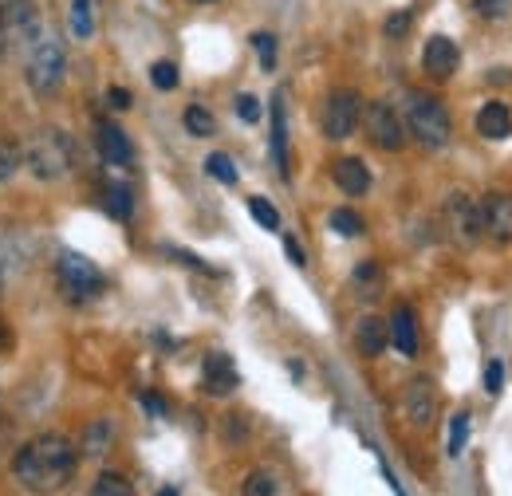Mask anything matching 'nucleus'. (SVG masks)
Masks as SVG:
<instances>
[{
	"instance_id": "f3484780",
	"label": "nucleus",
	"mask_w": 512,
	"mask_h": 496,
	"mask_svg": "<svg viewBox=\"0 0 512 496\" xmlns=\"http://www.w3.org/2000/svg\"><path fill=\"white\" fill-rule=\"evenodd\" d=\"M477 134L489 138V142H505L512 134V111L505 103H485L477 111Z\"/></svg>"
},
{
	"instance_id": "7c9ffc66",
	"label": "nucleus",
	"mask_w": 512,
	"mask_h": 496,
	"mask_svg": "<svg viewBox=\"0 0 512 496\" xmlns=\"http://www.w3.org/2000/svg\"><path fill=\"white\" fill-rule=\"evenodd\" d=\"M253 48L256 56H260V67L272 71L276 67V36L272 32H253Z\"/></svg>"
},
{
	"instance_id": "a19ab883",
	"label": "nucleus",
	"mask_w": 512,
	"mask_h": 496,
	"mask_svg": "<svg viewBox=\"0 0 512 496\" xmlns=\"http://www.w3.org/2000/svg\"><path fill=\"white\" fill-rule=\"evenodd\" d=\"M8 347H12V331H8V327H4V323H0V355H4V351H8Z\"/></svg>"
},
{
	"instance_id": "72a5a7b5",
	"label": "nucleus",
	"mask_w": 512,
	"mask_h": 496,
	"mask_svg": "<svg viewBox=\"0 0 512 496\" xmlns=\"http://www.w3.org/2000/svg\"><path fill=\"white\" fill-rule=\"evenodd\" d=\"M410 24H414V16H410V12H394V16H386V36H390V40H402V36H406V32H410Z\"/></svg>"
},
{
	"instance_id": "39448f33",
	"label": "nucleus",
	"mask_w": 512,
	"mask_h": 496,
	"mask_svg": "<svg viewBox=\"0 0 512 496\" xmlns=\"http://www.w3.org/2000/svg\"><path fill=\"white\" fill-rule=\"evenodd\" d=\"M56 284H60L64 300H71V304H91V300L103 296V288H107L103 272H99L87 256H79V252H64V256H60V264H56Z\"/></svg>"
},
{
	"instance_id": "1a4fd4ad",
	"label": "nucleus",
	"mask_w": 512,
	"mask_h": 496,
	"mask_svg": "<svg viewBox=\"0 0 512 496\" xmlns=\"http://www.w3.org/2000/svg\"><path fill=\"white\" fill-rule=\"evenodd\" d=\"M402 410H406V418H410L414 430H430L434 426V414H438V386L426 374L410 378L406 382V394H402Z\"/></svg>"
},
{
	"instance_id": "ddd939ff",
	"label": "nucleus",
	"mask_w": 512,
	"mask_h": 496,
	"mask_svg": "<svg viewBox=\"0 0 512 496\" xmlns=\"http://www.w3.org/2000/svg\"><path fill=\"white\" fill-rule=\"evenodd\" d=\"M386 331H390V343H394V351L402 355V359H418V351H422V339H418V319H414V311L406 308H394V315L386 319Z\"/></svg>"
},
{
	"instance_id": "20e7f679",
	"label": "nucleus",
	"mask_w": 512,
	"mask_h": 496,
	"mask_svg": "<svg viewBox=\"0 0 512 496\" xmlns=\"http://www.w3.org/2000/svg\"><path fill=\"white\" fill-rule=\"evenodd\" d=\"M64 71H67L64 44H60L52 32H44V36L32 44V52H28V67H24L28 87H32L36 95H52V91L64 83Z\"/></svg>"
},
{
	"instance_id": "bb28decb",
	"label": "nucleus",
	"mask_w": 512,
	"mask_h": 496,
	"mask_svg": "<svg viewBox=\"0 0 512 496\" xmlns=\"http://www.w3.org/2000/svg\"><path fill=\"white\" fill-rule=\"evenodd\" d=\"M379 284H383L379 264H375V260H363V264L355 268V288H359V296H379Z\"/></svg>"
},
{
	"instance_id": "b1692460",
	"label": "nucleus",
	"mask_w": 512,
	"mask_h": 496,
	"mask_svg": "<svg viewBox=\"0 0 512 496\" xmlns=\"http://www.w3.org/2000/svg\"><path fill=\"white\" fill-rule=\"evenodd\" d=\"M91 496H134V489L123 473H99L91 485Z\"/></svg>"
},
{
	"instance_id": "5701e85b",
	"label": "nucleus",
	"mask_w": 512,
	"mask_h": 496,
	"mask_svg": "<svg viewBox=\"0 0 512 496\" xmlns=\"http://www.w3.org/2000/svg\"><path fill=\"white\" fill-rule=\"evenodd\" d=\"M182 123H186V130H190L193 138H209V134H217V119H213L205 107H186Z\"/></svg>"
},
{
	"instance_id": "dca6fc26",
	"label": "nucleus",
	"mask_w": 512,
	"mask_h": 496,
	"mask_svg": "<svg viewBox=\"0 0 512 496\" xmlns=\"http://www.w3.org/2000/svg\"><path fill=\"white\" fill-rule=\"evenodd\" d=\"M99 154H103V162L107 166H119V170H127L130 162H134V146H130V138L123 134V126L115 123H103L99 126Z\"/></svg>"
},
{
	"instance_id": "c9c22d12",
	"label": "nucleus",
	"mask_w": 512,
	"mask_h": 496,
	"mask_svg": "<svg viewBox=\"0 0 512 496\" xmlns=\"http://www.w3.org/2000/svg\"><path fill=\"white\" fill-rule=\"evenodd\" d=\"M138 402H142L154 418H166V410H170V406H166V398H162V394H150V390H146V394H138Z\"/></svg>"
},
{
	"instance_id": "6ab92c4d",
	"label": "nucleus",
	"mask_w": 512,
	"mask_h": 496,
	"mask_svg": "<svg viewBox=\"0 0 512 496\" xmlns=\"http://www.w3.org/2000/svg\"><path fill=\"white\" fill-rule=\"evenodd\" d=\"M111 441H115V426L111 422H91L87 434H83V453L87 457H103L111 449Z\"/></svg>"
},
{
	"instance_id": "a878e982",
	"label": "nucleus",
	"mask_w": 512,
	"mask_h": 496,
	"mask_svg": "<svg viewBox=\"0 0 512 496\" xmlns=\"http://www.w3.org/2000/svg\"><path fill=\"white\" fill-rule=\"evenodd\" d=\"M327 225H331V233H339V237H359V233H363V217H359L355 209H335V213L327 217Z\"/></svg>"
},
{
	"instance_id": "f03ea898",
	"label": "nucleus",
	"mask_w": 512,
	"mask_h": 496,
	"mask_svg": "<svg viewBox=\"0 0 512 496\" xmlns=\"http://www.w3.org/2000/svg\"><path fill=\"white\" fill-rule=\"evenodd\" d=\"M75 162V146L60 126H44L32 134V142L24 146V166L40 178V182H60Z\"/></svg>"
},
{
	"instance_id": "ea45409f",
	"label": "nucleus",
	"mask_w": 512,
	"mask_h": 496,
	"mask_svg": "<svg viewBox=\"0 0 512 496\" xmlns=\"http://www.w3.org/2000/svg\"><path fill=\"white\" fill-rule=\"evenodd\" d=\"M8 44H12V32H8V20H4V12H0V60L8 56Z\"/></svg>"
},
{
	"instance_id": "cd10ccee",
	"label": "nucleus",
	"mask_w": 512,
	"mask_h": 496,
	"mask_svg": "<svg viewBox=\"0 0 512 496\" xmlns=\"http://www.w3.org/2000/svg\"><path fill=\"white\" fill-rule=\"evenodd\" d=\"M249 213H253V221L260 229H268V233H276L280 229V213H276V205L272 201H264V197H249Z\"/></svg>"
},
{
	"instance_id": "79ce46f5",
	"label": "nucleus",
	"mask_w": 512,
	"mask_h": 496,
	"mask_svg": "<svg viewBox=\"0 0 512 496\" xmlns=\"http://www.w3.org/2000/svg\"><path fill=\"white\" fill-rule=\"evenodd\" d=\"M158 496H178V489H162Z\"/></svg>"
},
{
	"instance_id": "37998d69",
	"label": "nucleus",
	"mask_w": 512,
	"mask_h": 496,
	"mask_svg": "<svg viewBox=\"0 0 512 496\" xmlns=\"http://www.w3.org/2000/svg\"><path fill=\"white\" fill-rule=\"evenodd\" d=\"M190 4H213V0H190Z\"/></svg>"
},
{
	"instance_id": "412c9836",
	"label": "nucleus",
	"mask_w": 512,
	"mask_h": 496,
	"mask_svg": "<svg viewBox=\"0 0 512 496\" xmlns=\"http://www.w3.org/2000/svg\"><path fill=\"white\" fill-rule=\"evenodd\" d=\"M107 213L115 221H130V213H134V193H130V186H107Z\"/></svg>"
},
{
	"instance_id": "aec40b11",
	"label": "nucleus",
	"mask_w": 512,
	"mask_h": 496,
	"mask_svg": "<svg viewBox=\"0 0 512 496\" xmlns=\"http://www.w3.org/2000/svg\"><path fill=\"white\" fill-rule=\"evenodd\" d=\"M24 166V146L16 138H0V182H8Z\"/></svg>"
},
{
	"instance_id": "9d476101",
	"label": "nucleus",
	"mask_w": 512,
	"mask_h": 496,
	"mask_svg": "<svg viewBox=\"0 0 512 496\" xmlns=\"http://www.w3.org/2000/svg\"><path fill=\"white\" fill-rule=\"evenodd\" d=\"M481 225H485V237L493 245H512V193H485L481 201Z\"/></svg>"
},
{
	"instance_id": "f257e3e1",
	"label": "nucleus",
	"mask_w": 512,
	"mask_h": 496,
	"mask_svg": "<svg viewBox=\"0 0 512 496\" xmlns=\"http://www.w3.org/2000/svg\"><path fill=\"white\" fill-rule=\"evenodd\" d=\"M75 469H79V449L64 434L32 437L12 457V477L36 496H52L67 489Z\"/></svg>"
},
{
	"instance_id": "c85d7f7f",
	"label": "nucleus",
	"mask_w": 512,
	"mask_h": 496,
	"mask_svg": "<svg viewBox=\"0 0 512 496\" xmlns=\"http://www.w3.org/2000/svg\"><path fill=\"white\" fill-rule=\"evenodd\" d=\"M241 496H276V477L268 469H253L241 485Z\"/></svg>"
},
{
	"instance_id": "423d86ee",
	"label": "nucleus",
	"mask_w": 512,
	"mask_h": 496,
	"mask_svg": "<svg viewBox=\"0 0 512 496\" xmlns=\"http://www.w3.org/2000/svg\"><path fill=\"white\" fill-rule=\"evenodd\" d=\"M359 119H363V99L359 91L343 87V91H331L327 103H323V134L327 138H351L359 130Z\"/></svg>"
},
{
	"instance_id": "4c0bfd02",
	"label": "nucleus",
	"mask_w": 512,
	"mask_h": 496,
	"mask_svg": "<svg viewBox=\"0 0 512 496\" xmlns=\"http://www.w3.org/2000/svg\"><path fill=\"white\" fill-rule=\"evenodd\" d=\"M107 107H115V111H130L127 87H111V91H107Z\"/></svg>"
},
{
	"instance_id": "7ed1b4c3",
	"label": "nucleus",
	"mask_w": 512,
	"mask_h": 496,
	"mask_svg": "<svg viewBox=\"0 0 512 496\" xmlns=\"http://www.w3.org/2000/svg\"><path fill=\"white\" fill-rule=\"evenodd\" d=\"M406 134H414L422 146H430V150H438V146H446L449 138H453V119H449V111L434 99V95H426V91H410L406 95Z\"/></svg>"
},
{
	"instance_id": "9b49d317",
	"label": "nucleus",
	"mask_w": 512,
	"mask_h": 496,
	"mask_svg": "<svg viewBox=\"0 0 512 496\" xmlns=\"http://www.w3.org/2000/svg\"><path fill=\"white\" fill-rule=\"evenodd\" d=\"M461 67V48L449 40V36H430L426 48H422V71L438 83H446L449 75Z\"/></svg>"
},
{
	"instance_id": "2f4dec72",
	"label": "nucleus",
	"mask_w": 512,
	"mask_h": 496,
	"mask_svg": "<svg viewBox=\"0 0 512 496\" xmlns=\"http://www.w3.org/2000/svg\"><path fill=\"white\" fill-rule=\"evenodd\" d=\"M465 437H469V414H457L449 426V457H457L465 449Z\"/></svg>"
},
{
	"instance_id": "f704fd0d",
	"label": "nucleus",
	"mask_w": 512,
	"mask_h": 496,
	"mask_svg": "<svg viewBox=\"0 0 512 496\" xmlns=\"http://www.w3.org/2000/svg\"><path fill=\"white\" fill-rule=\"evenodd\" d=\"M237 115H241L245 123H256V119H260V99H256V95H237Z\"/></svg>"
},
{
	"instance_id": "c756f323",
	"label": "nucleus",
	"mask_w": 512,
	"mask_h": 496,
	"mask_svg": "<svg viewBox=\"0 0 512 496\" xmlns=\"http://www.w3.org/2000/svg\"><path fill=\"white\" fill-rule=\"evenodd\" d=\"M178 79H182V75H178V63L174 60H158L154 67H150V83H154L158 91H174Z\"/></svg>"
},
{
	"instance_id": "6e6552de",
	"label": "nucleus",
	"mask_w": 512,
	"mask_h": 496,
	"mask_svg": "<svg viewBox=\"0 0 512 496\" xmlns=\"http://www.w3.org/2000/svg\"><path fill=\"white\" fill-rule=\"evenodd\" d=\"M363 123H367V138L379 146V150H402L406 146V123H402V115L390 107V103H371L367 111H363Z\"/></svg>"
},
{
	"instance_id": "e433bc0d",
	"label": "nucleus",
	"mask_w": 512,
	"mask_h": 496,
	"mask_svg": "<svg viewBox=\"0 0 512 496\" xmlns=\"http://www.w3.org/2000/svg\"><path fill=\"white\" fill-rule=\"evenodd\" d=\"M473 4H477V12L489 16V20H497V16L509 12V0H473Z\"/></svg>"
},
{
	"instance_id": "2eb2a0df",
	"label": "nucleus",
	"mask_w": 512,
	"mask_h": 496,
	"mask_svg": "<svg viewBox=\"0 0 512 496\" xmlns=\"http://www.w3.org/2000/svg\"><path fill=\"white\" fill-rule=\"evenodd\" d=\"M386 347H390V331H386V319L379 315H363L355 323V351L363 359H379Z\"/></svg>"
},
{
	"instance_id": "a211bd4d",
	"label": "nucleus",
	"mask_w": 512,
	"mask_h": 496,
	"mask_svg": "<svg viewBox=\"0 0 512 496\" xmlns=\"http://www.w3.org/2000/svg\"><path fill=\"white\" fill-rule=\"evenodd\" d=\"M272 154L280 174H288V123H284V95L272 99Z\"/></svg>"
},
{
	"instance_id": "58836bf2",
	"label": "nucleus",
	"mask_w": 512,
	"mask_h": 496,
	"mask_svg": "<svg viewBox=\"0 0 512 496\" xmlns=\"http://www.w3.org/2000/svg\"><path fill=\"white\" fill-rule=\"evenodd\" d=\"M284 252H288V260H292L296 268H304V264H308V256H304V248L296 245V237H284Z\"/></svg>"
},
{
	"instance_id": "f8f14e48",
	"label": "nucleus",
	"mask_w": 512,
	"mask_h": 496,
	"mask_svg": "<svg viewBox=\"0 0 512 496\" xmlns=\"http://www.w3.org/2000/svg\"><path fill=\"white\" fill-rule=\"evenodd\" d=\"M241 386V374L233 367V359L225 351H213L205 363H201V390L213 394V398H225Z\"/></svg>"
},
{
	"instance_id": "393cba45",
	"label": "nucleus",
	"mask_w": 512,
	"mask_h": 496,
	"mask_svg": "<svg viewBox=\"0 0 512 496\" xmlns=\"http://www.w3.org/2000/svg\"><path fill=\"white\" fill-rule=\"evenodd\" d=\"M205 174L217 178L221 186H237V166H233L229 154H209V158H205Z\"/></svg>"
},
{
	"instance_id": "0eeeda50",
	"label": "nucleus",
	"mask_w": 512,
	"mask_h": 496,
	"mask_svg": "<svg viewBox=\"0 0 512 496\" xmlns=\"http://www.w3.org/2000/svg\"><path fill=\"white\" fill-rule=\"evenodd\" d=\"M446 229L453 233V241H457L461 248L477 245V241L485 237V225H481V205H477L469 193H449Z\"/></svg>"
},
{
	"instance_id": "473e14b6",
	"label": "nucleus",
	"mask_w": 512,
	"mask_h": 496,
	"mask_svg": "<svg viewBox=\"0 0 512 496\" xmlns=\"http://www.w3.org/2000/svg\"><path fill=\"white\" fill-rule=\"evenodd\" d=\"M485 390L489 394H501L505 390V363L501 359H489L485 363Z\"/></svg>"
},
{
	"instance_id": "4468645a",
	"label": "nucleus",
	"mask_w": 512,
	"mask_h": 496,
	"mask_svg": "<svg viewBox=\"0 0 512 496\" xmlns=\"http://www.w3.org/2000/svg\"><path fill=\"white\" fill-rule=\"evenodd\" d=\"M331 178H335V186L343 189L347 197H367V189H371V170H367V162L363 158H335V166H331Z\"/></svg>"
},
{
	"instance_id": "4be33fe9",
	"label": "nucleus",
	"mask_w": 512,
	"mask_h": 496,
	"mask_svg": "<svg viewBox=\"0 0 512 496\" xmlns=\"http://www.w3.org/2000/svg\"><path fill=\"white\" fill-rule=\"evenodd\" d=\"M71 32L79 40L95 36V16H91V0H71Z\"/></svg>"
}]
</instances>
